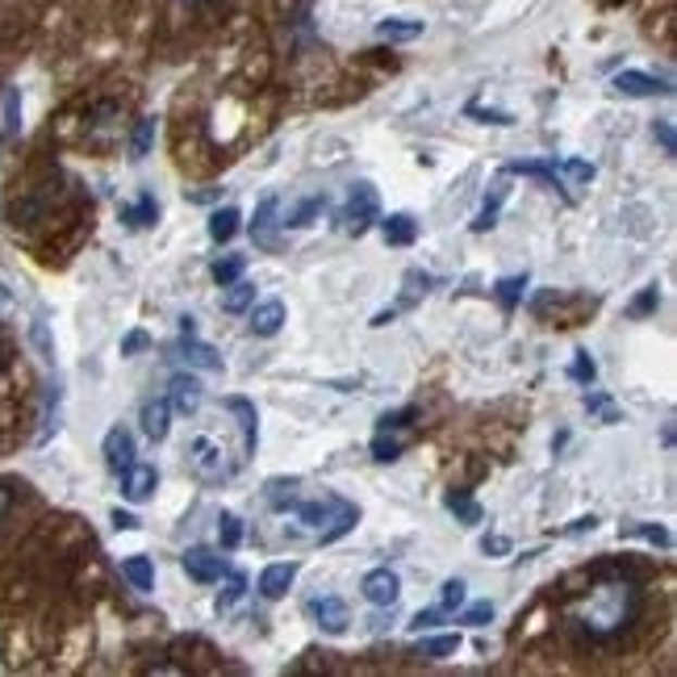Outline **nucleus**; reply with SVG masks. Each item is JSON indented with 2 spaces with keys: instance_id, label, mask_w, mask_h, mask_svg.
<instances>
[{
  "instance_id": "nucleus-1",
  "label": "nucleus",
  "mask_w": 677,
  "mask_h": 677,
  "mask_svg": "<svg viewBox=\"0 0 677 677\" xmlns=\"http://www.w3.org/2000/svg\"><path fill=\"white\" fill-rule=\"evenodd\" d=\"M636 619H640V590L636 581H624V577L598 581L590 598L577 606V624L590 640H615Z\"/></svg>"
},
{
  "instance_id": "nucleus-2",
  "label": "nucleus",
  "mask_w": 677,
  "mask_h": 677,
  "mask_svg": "<svg viewBox=\"0 0 677 677\" xmlns=\"http://www.w3.org/2000/svg\"><path fill=\"white\" fill-rule=\"evenodd\" d=\"M355 511L352 502H343V498H335V493H323L318 502H293V523H298V531L305 536H314V540H339V536H348L355 527Z\"/></svg>"
},
{
  "instance_id": "nucleus-3",
  "label": "nucleus",
  "mask_w": 677,
  "mask_h": 677,
  "mask_svg": "<svg viewBox=\"0 0 677 677\" xmlns=\"http://www.w3.org/2000/svg\"><path fill=\"white\" fill-rule=\"evenodd\" d=\"M189 468L201 477V481H210V486H217V481H230V477H235V464L226 461L222 443H214L210 435H197V439L189 443Z\"/></svg>"
},
{
  "instance_id": "nucleus-4",
  "label": "nucleus",
  "mask_w": 677,
  "mask_h": 677,
  "mask_svg": "<svg viewBox=\"0 0 677 677\" xmlns=\"http://www.w3.org/2000/svg\"><path fill=\"white\" fill-rule=\"evenodd\" d=\"M380 217V197L373 185H355L352 197H348V205H343V214H339V222H343V230L348 235H364L373 222Z\"/></svg>"
},
{
  "instance_id": "nucleus-5",
  "label": "nucleus",
  "mask_w": 677,
  "mask_h": 677,
  "mask_svg": "<svg viewBox=\"0 0 677 677\" xmlns=\"http://www.w3.org/2000/svg\"><path fill=\"white\" fill-rule=\"evenodd\" d=\"M305 615L323 627L326 636H343V631H348V624H352V615H348L343 598H335V594L310 598V602H305Z\"/></svg>"
},
{
  "instance_id": "nucleus-6",
  "label": "nucleus",
  "mask_w": 677,
  "mask_h": 677,
  "mask_svg": "<svg viewBox=\"0 0 677 677\" xmlns=\"http://www.w3.org/2000/svg\"><path fill=\"white\" fill-rule=\"evenodd\" d=\"M117 477H122V498H126V502H147V498L155 493V486H160V468H155V464H142V461H135L130 468H122Z\"/></svg>"
},
{
  "instance_id": "nucleus-7",
  "label": "nucleus",
  "mask_w": 677,
  "mask_h": 677,
  "mask_svg": "<svg viewBox=\"0 0 677 677\" xmlns=\"http://www.w3.org/2000/svg\"><path fill=\"white\" fill-rule=\"evenodd\" d=\"M360 590H364V598L373 602V606H393L398 602V594H402V577L393 569H373L364 573V581H360Z\"/></svg>"
},
{
  "instance_id": "nucleus-8",
  "label": "nucleus",
  "mask_w": 677,
  "mask_h": 677,
  "mask_svg": "<svg viewBox=\"0 0 677 677\" xmlns=\"http://www.w3.org/2000/svg\"><path fill=\"white\" fill-rule=\"evenodd\" d=\"M180 565L189 573L192 581H201V586H214L217 577L226 573V561L217 556L214 548H189L185 556H180Z\"/></svg>"
},
{
  "instance_id": "nucleus-9",
  "label": "nucleus",
  "mask_w": 677,
  "mask_h": 677,
  "mask_svg": "<svg viewBox=\"0 0 677 677\" xmlns=\"http://www.w3.org/2000/svg\"><path fill=\"white\" fill-rule=\"evenodd\" d=\"M101 456H105L109 473H122V468H130L135 464V435L126 431V427H113L105 435V443H101Z\"/></svg>"
},
{
  "instance_id": "nucleus-10",
  "label": "nucleus",
  "mask_w": 677,
  "mask_h": 677,
  "mask_svg": "<svg viewBox=\"0 0 677 677\" xmlns=\"http://www.w3.org/2000/svg\"><path fill=\"white\" fill-rule=\"evenodd\" d=\"M201 402H205V385L197 377H172V385H167V406L180 410V414H197L201 410Z\"/></svg>"
},
{
  "instance_id": "nucleus-11",
  "label": "nucleus",
  "mask_w": 677,
  "mask_h": 677,
  "mask_svg": "<svg viewBox=\"0 0 677 677\" xmlns=\"http://www.w3.org/2000/svg\"><path fill=\"white\" fill-rule=\"evenodd\" d=\"M180 360L189 368H201V373H222V355L197 339V330H180Z\"/></svg>"
},
{
  "instance_id": "nucleus-12",
  "label": "nucleus",
  "mask_w": 677,
  "mask_h": 677,
  "mask_svg": "<svg viewBox=\"0 0 677 677\" xmlns=\"http://www.w3.org/2000/svg\"><path fill=\"white\" fill-rule=\"evenodd\" d=\"M615 92H624V97H669L674 88H669V80L649 76V72H619L615 76Z\"/></svg>"
},
{
  "instance_id": "nucleus-13",
  "label": "nucleus",
  "mask_w": 677,
  "mask_h": 677,
  "mask_svg": "<svg viewBox=\"0 0 677 677\" xmlns=\"http://www.w3.org/2000/svg\"><path fill=\"white\" fill-rule=\"evenodd\" d=\"M410 439H414L410 427H377V435H373V461L380 464L398 461L410 448Z\"/></svg>"
},
{
  "instance_id": "nucleus-14",
  "label": "nucleus",
  "mask_w": 677,
  "mask_h": 677,
  "mask_svg": "<svg viewBox=\"0 0 677 677\" xmlns=\"http://www.w3.org/2000/svg\"><path fill=\"white\" fill-rule=\"evenodd\" d=\"M435 280L431 276H427V272H406V293H402V301H398V305H393V310H380L377 318H373V326H389L393 323V318H398V314H402V310H410V305H414V301L423 298V293H427V289H431Z\"/></svg>"
},
{
  "instance_id": "nucleus-15",
  "label": "nucleus",
  "mask_w": 677,
  "mask_h": 677,
  "mask_svg": "<svg viewBox=\"0 0 677 677\" xmlns=\"http://www.w3.org/2000/svg\"><path fill=\"white\" fill-rule=\"evenodd\" d=\"M506 197H511V172H502V176L493 180L486 205H481V214H477V222H473V230H477V235H486V230L498 226V214H502V201H506Z\"/></svg>"
},
{
  "instance_id": "nucleus-16",
  "label": "nucleus",
  "mask_w": 677,
  "mask_h": 677,
  "mask_svg": "<svg viewBox=\"0 0 677 677\" xmlns=\"http://www.w3.org/2000/svg\"><path fill=\"white\" fill-rule=\"evenodd\" d=\"M298 581V565L293 561H280V565H268V569L260 573V594L276 602V598L289 594V586Z\"/></svg>"
},
{
  "instance_id": "nucleus-17",
  "label": "nucleus",
  "mask_w": 677,
  "mask_h": 677,
  "mask_svg": "<svg viewBox=\"0 0 677 677\" xmlns=\"http://www.w3.org/2000/svg\"><path fill=\"white\" fill-rule=\"evenodd\" d=\"M222 406L239 418V435H243V452H255V439H260V414L247 398H226Z\"/></svg>"
},
{
  "instance_id": "nucleus-18",
  "label": "nucleus",
  "mask_w": 677,
  "mask_h": 677,
  "mask_svg": "<svg viewBox=\"0 0 677 677\" xmlns=\"http://www.w3.org/2000/svg\"><path fill=\"white\" fill-rule=\"evenodd\" d=\"M423 34H427V22H418V17H385V22H377L380 42H414Z\"/></svg>"
},
{
  "instance_id": "nucleus-19",
  "label": "nucleus",
  "mask_w": 677,
  "mask_h": 677,
  "mask_svg": "<svg viewBox=\"0 0 677 677\" xmlns=\"http://www.w3.org/2000/svg\"><path fill=\"white\" fill-rule=\"evenodd\" d=\"M276 210H280V201L268 192V197L260 201V210H255V222H251V239L260 247H276V226H280V222H276Z\"/></svg>"
},
{
  "instance_id": "nucleus-20",
  "label": "nucleus",
  "mask_w": 677,
  "mask_h": 677,
  "mask_svg": "<svg viewBox=\"0 0 677 677\" xmlns=\"http://www.w3.org/2000/svg\"><path fill=\"white\" fill-rule=\"evenodd\" d=\"M285 326V305L272 298V301H260V305H251V335H260V339H272L276 330Z\"/></svg>"
},
{
  "instance_id": "nucleus-21",
  "label": "nucleus",
  "mask_w": 677,
  "mask_h": 677,
  "mask_svg": "<svg viewBox=\"0 0 677 677\" xmlns=\"http://www.w3.org/2000/svg\"><path fill=\"white\" fill-rule=\"evenodd\" d=\"M380 222V235H385V243L389 247H410L418 239V222L410 214H389V217H377Z\"/></svg>"
},
{
  "instance_id": "nucleus-22",
  "label": "nucleus",
  "mask_w": 677,
  "mask_h": 677,
  "mask_svg": "<svg viewBox=\"0 0 677 677\" xmlns=\"http://www.w3.org/2000/svg\"><path fill=\"white\" fill-rule=\"evenodd\" d=\"M142 431H147L151 443H163V439H167V431H172V406H167V398L142 406Z\"/></svg>"
},
{
  "instance_id": "nucleus-23",
  "label": "nucleus",
  "mask_w": 677,
  "mask_h": 677,
  "mask_svg": "<svg viewBox=\"0 0 677 677\" xmlns=\"http://www.w3.org/2000/svg\"><path fill=\"white\" fill-rule=\"evenodd\" d=\"M122 222H126L130 230H147V226H155V222H160V201H155L151 192H138L135 205H126V210H122Z\"/></svg>"
},
{
  "instance_id": "nucleus-24",
  "label": "nucleus",
  "mask_w": 677,
  "mask_h": 677,
  "mask_svg": "<svg viewBox=\"0 0 677 677\" xmlns=\"http://www.w3.org/2000/svg\"><path fill=\"white\" fill-rule=\"evenodd\" d=\"M122 577L135 586L138 594H151L155 590V565H151V556H126L122 561Z\"/></svg>"
},
{
  "instance_id": "nucleus-25",
  "label": "nucleus",
  "mask_w": 677,
  "mask_h": 677,
  "mask_svg": "<svg viewBox=\"0 0 677 677\" xmlns=\"http://www.w3.org/2000/svg\"><path fill=\"white\" fill-rule=\"evenodd\" d=\"M222 289H226V293H222V310H226V314H243V310L255 305V285H247L243 276L230 280V285H222Z\"/></svg>"
},
{
  "instance_id": "nucleus-26",
  "label": "nucleus",
  "mask_w": 677,
  "mask_h": 677,
  "mask_svg": "<svg viewBox=\"0 0 677 677\" xmlns=\"http://www.w3.org/2000/svg\"><path fill=\"white\" fill-rule=\"evenodd\" d=\"M511 176H536V180H543L548 189H561V197L569 201V192H565V185H561V176H556V167L552 163H536V160H523V163H511L506 167Z\"/></svg>"
},
{
  "instance_id": "nucleus-27",
  "label": "nucleus",
  "mask_w": 677,
  "mask_h": 677,
  "mask_svg": "<svg viewBox=\"0 0 677 677\" xmlns=\"http://www.w3.org/2000/svg\"><path fill=\"white\" fill-rule=\"evenodd\" d=\"M448 511H452L456 523H464V527H477V523H481V506H477V498H473L468 489H452V493H448Z\"/></svg>"
},
{
  "instance_id": "nucleus-28",
  "label": "nucleus",
  "mask_w": 677,
  "mask_h": 677,
  "mask_svg": "<svg viewBox=\"0 0 677 677\" xmlns=\"http://www.w3.org/2000/svg\"><path fill=\"white\" fill-rule=\"evenodd\" d=\"M239 222H243V217H239L235 205L214 210V214H210V239H214V243H230V239L239 235Z\"/></svg>"
},
{
  "instance_id": "nucleus-29",
  "label": "nucleus",
  "mask_w": 677,
  "mask_h": 677,
  "mask_svg": "<svg viewBox=\"0 0 677 677\" xmlns=\"http://www.w3.org/2000/svg\"><path fill=\"white\" fill-rule=\"evenodd\" d=\"M493 293H498V301H502V310H506V314H515L523 293H527V272H518V276H502V280L493 285Z\"/></svg>"
},
{
  "instance_id": "nucleus-30",
  "label": "nucleus",
  "mask_w": 677,
  "mask_h": 677,
  "mask_svg": "<svg viewBox=\"0 0 677 677\" xmlns=\"http://www.w3.org/2000/svg\"><path fill=\"white\" fill-rule=\"evenodd\" d=\"M298 486H301L298 477H289V481H285V477H272L268 489H264L268 506H276V511H289V506L298 502Z\"/></svg>"
},
{
  "instance_id": "nucleus-31",
  "label": "nucleus",
  "mask_w": 677,
  "mask_h": 677,
  "mask_svg": "<svg viewBox=\"0 0 677 677\" xmlns=\"http://www.w3.org/2000/svg\"><path fill=\"white\" fill-rule=\"evenodd\" d=\"M464 598H468V586H464L461 577H452V581H443V586H439V602H435V611H443V615L452 619V615L464 606Z\"/></svg>"
},
{
  "instance_id": "nucleus-32",
  "label": "nucleus",
  "mask_w": 677,
  "mask_h": 677,
  "mask_svg": "<svg viewBox=\"0 0 677 677\" xmlns=\"http://www.w3.org/2000/svg\"><path fill=\"white\" fill-rule=\"evenodd\" d=\"M155 130H160V122H155V117H138L135 135H130V160H147V155H151Z\"/></svg>"
},
{
  "instance_id": "nucleus-33",
  "label": "nucleus",
  "mask_w": 677,
  "mask_h": 677,
  "mask_svg": "<svg viewBox=\"0 0 677 677\" xmlns=\"http://www.w3.org/2000/svg\"><path fill=\"white\" fill-rule=\"evenodd\" d=\"M323 210H326V192H318V197H305L301 205H293V210L285 214L280 226H310V222L323 214Z\"/></svg>"
},
{
  "instance_id": "nucleus-34",
  "label": "nucleus",
  "mask_w": 677,
  "mask_h": 677,
  "mask_svg": "<svg viewBox=\"0 0 677 677\" xmlns=\"http://www.w3.org/2000/svg\"><path fill=\"white\" fill-rule=\"evenodd\" d=\"M217 543H222L226 552H235V548L243 543V518L222 511V515H217Z\"/></svg>"
},
{
  "instance_id": "nucleus-35",
  "label": "nucleus",
  "mask_w": 677,
  "mask_h": 677,
  "mask_svg": "<svg viewBox=\"0 0 677 677\" xmlns=\"http://www.w3.org/2000/svg\"><path fill=\"white\" fill-rule=\"evenodd\" d=\"M243 594H247V577L243 573H235V577L226 581V590L217 594V615H230V611L243 602Z\"/></svg>"
},
{
  "instance_id": "nucleus-36",
  "label": "nucleus",
  "mask_w": 677,
  "mask_h": 677,
  "mask_svg": "<svg viewBox=\"0 0 677 677\" xmlns=\"http://www.w3.org/2000/svg\"><path fill=\"white\" fill-rule=\"evenodd\" d=\"M594 377H598V364L590 360L586 348H577L569 360V380H577V385H594Z\"/></svg>"
},
{
  "instance_id": "nucleus-37",
  "label": "nucleus",
  "mask_w": 677,
  "mask_h": 677,
  "mask_svg": "<svg viewBox=\"0 0 677 677\" xmlns=\"http://www.w3.org/2000/svg\"><path fill=\"white\" fill-rule=\"evenodd\" d=\"M4 135H22V92L17 88L4 92Z\"/></svg>"
},
{
  "instance_id": "nucleus-38",
  "label": "nucleus",
  "mask_w": 677,
  "mask_h": 677,
  "mask_svg": "<svg viewBox=\"0 0 677 677\" xmlns=\"http://www.w3.org/2000/svg\"><path fill=\"white\" fill-rule=\"evenodd\" d=\"M418 652H423V656H431V661H443V656L461 652V636H435V640H423Z\"/></svg>"
},
{
  "instance_id": "nucleus-39",
  "label": "nucleus",
  "mask_w": 677,
  "mask_h": 677,
  "mask_svg": "<svg viewBox=\"0 0 677 677\" xmlns=\"http://www.w3.org/2000/svg\"><path fill=\"white\" fill-rule=\"evenodd\" d=\"M247 268V260L243 255H226V260H217L214 264V280L217 285H230V280H239Z\"/></svg>"
},
{
  "instance_id": "nucleus-40",
  "label": "nucleus",
  "mask_w": 677,
  "mask_h": 677,
  "mask_svg": "<svg viewBox=\"0 0 677 677\" xmlns=\"http://www.w3.org/2000/svg\"><path fill=\"white\" fill-rule=\"evenodd\" d=\"M652 138L661 142V151H665V155H677V135H674V122H669V117L652 122Z\"/></svg>"
},
{
  "instance_id": "nucleus-41",
  "label": "nucleus",
  "mask_w": 677,
  "mask_h": 677,
  "mask_svg": "<svg viewBox=\"0 0 677 677\" xmlns=\"http://www.w3.org/2000/svg\"><path fill=\"white\" fill-rule=\"evenodd\" d=\"M627 536H644L649 543H661V548H674V536L665 531V527H652V523H636V527H627Z\"/></svg>"
},
{
  "instance_id": "nucleus-42",
  "label": "nucleus",
  "mask_w": 677,
  "mask_h": 677,
  "mask_svg": "<svg viewBox=\"0 0 677 677\" xmlns=\"http://www.w3.org/2000/svg\"><path fill=\"white\" fill-rule=\"evenodd\" d=\"M461 624H468V627H486V624H493V602H473V606H464Z\"/></svg>"
},
{
  "instance_id": "nucleus-43",
  "label": "nucleus",
  "mask_w": 677,
  "mask_h": 677,
  "mask_svg": "<svg viewBox=\"0 0 677 677\" xmlns=\"http://www.w3.org/2000/svg\"><path fill=\"white\" fill-rule=\"evenodd\" d=\"M561 172L573 176L577 185H590V180H594V163H586V160H561Z\"/></svg>"
},
{
  "instance_id": "nucleus-44",
  "label": "nucleus",
  "mask_w": 677,
  "mask_h": 677,
  "mask_svg": "<svg viewBox=\"0 0 677 677\" xmlns=\"http://www.w3.org/2000/svg\"><path fill=\"white\" fill-rule=\"evenodd\" d=\"M468 117H481V122H493V126H515V117H511V113H502V109H481L477 101L468 105Z\"/></svg>"
},
{
  "instance_id": "nucleus-45",
  "label": "nucleus",
  "mask_w": 677,
  "mask_h": 677,
  "mask_svg": "<svg viewBox=\"0 0 677 677\" xmlns=\"http://www.w3.org/2000/svg\"><path fill=\"white\" fill-rule=\"evenodd\" d=\"M29 339H34V348L42 352V360L51 364V360H54V348H51V335H47V323H34V326H29Z\"/></svg>"
},
{
  "instance_id": "nucleus-46",
  "label": "nucleus",
  "mask_w": 677,
  "mask_h": 677,
  "mask_svg": "<svg viewBox=\"0 0 677 677\" xmlns=\"http://www.w3.org/2000/svg\"><path fill=\"white\" fill-rule=\"evenodd\" d=\"M586 410H594V414H602V423H619V414H615V406L602 398V393H590L586 398Z\"/></svg>"
},
{
  "instance_id": "nucleus-47",
  "label": "nucleus",
  "mask_w": 677,
  "mask_h": 677,
  "mask_svg": "<svg viewBox=\"0 0 677 677\" xmlns=\"http://www.w3.org/2000/svg\"><path fill=\"white\" fill-rule=\"evenodd\" d=\"M443 619H448V615H443V611H418V615H414V619H410V631H427V627H439L443 624Z\"/></svg>"
},
{
  "instance_id": "nucleus-48",
  "label": "nucleus",
  "mask_w": 677,
  "mask_h": 677,
  "mask_svg": "<svg viewBox=\"0 0 677 677\" xmlns=\"http://www.w3.org/2000/svg\"><path fill=\"white\" fill-rule=\"evenodd\" d=\"M656 305H661V293H656V285H649V289H644L640 298L631 301V314H652Z\"/></svg>"
},
{
  "instance_id": "nucleus-49",
  "label": "nucleus",
  "mask_w": 677,
  "mask_h": 677,
  "mask_svg": "<svg viewBox=\"0 0 677 677\" xmlns=\"http://www.w3.org/2000/svg\"><path fill=\"white\" fill-rule=\"evenodd\" d=\"M142 348H151V335H147V330H130V335L122 339V355H138Z\"/></svg>"
},
{
  "instance_id": "nucleus-50",
  "label": "nucleus",
  "mask_w": 677,
  "mask_h": 677,
  "mask_svg": "<svg viewBox=\"0 0 677 677\" xmlns=\"http://www.w3.org/2000/svg\"><path fill=\"white\" fill-rule=\"evenodd\" d=\"M481 552H486V556H506V552H511V540H506V536H486V540H481Z\"/></svg>"
},
{
  "instance_id": "nucleus-51",
  "label": "nucleus",
  "mask_w": 677,
  "mask_h": 677,
  "mask_svg": "<svg viewBox=\"0 0 677 677\" xmlns=\"http://www.w3.org/2000/svg\"><path fill=\"white\" fill-rule=\"evenodd\" d=\"M113 527H117V531H135L138 518L130 515V511H113Z\"/></svg>"
},
{
  "instance_id": "nucleus-52",
  "label": "nucleus",
  "mask_w": 677,
  "mask_h": 677,
  "mask_svg": "<svg viewBox=\"0 0 677 677\" xmlns=\"http://www.w3.org/2000/svg\"><path fill=\"white\" fill-rule=\"evenodd\" d=\"M594 527H598V518H594V515H586V518H577V523H573L569 536H581V531H594Z\"/></svg>"
},
{
  "instance_id": "nucleus-53",
  "label": "nucleus",
  "mask_w": 677,
  "mask_h": 677,
  "mask_svg": "<svg viewBox=\"0 0 677 677\" xmlns=\"http://www.w3.org/2000/svg\"><path fill=\"white\" fill-rule=\"evenodd\" d=\"M9 506H13V493H9V489H0V518H4Z\"/></svg>"
},
{
  "instance_id": "nucleus-54",
  "label": "nucleus",
  "mask_w": 677,
  "mask_h": 677,
  "mask_svg": "<svg viewBox=\"0 0 677 677\" xmlns=\"http://www.w3.org/2000/svg\"><path fill=\"white\" fill-rule=\"evenodd\" d=\"M180 4H205V0H180Z\"/></svg>"
}]
</instances>
